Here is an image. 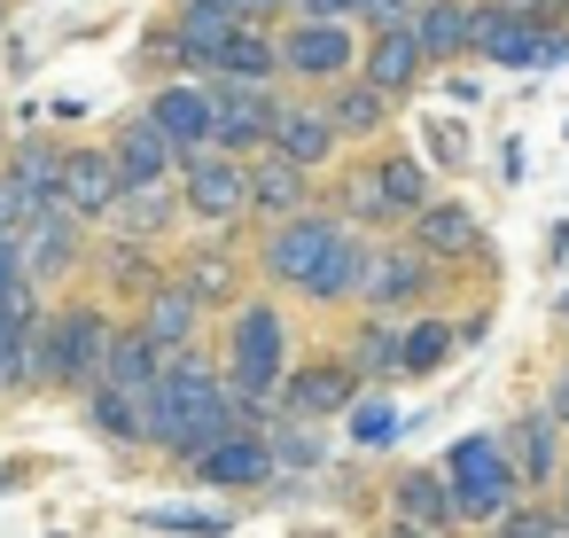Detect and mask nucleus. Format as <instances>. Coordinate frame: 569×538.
<instances>
[{"label":"nucleus","mask_w":569,"mask_h":538,"mask_svg":"<svg viewBox=\"0 0 569 538\" xmlns=\"http://www.w3.org/2000/svg\"><path fill=\"white\" fill-rule=\"evenodd\" d=\"M87 421L110 437V445H149V421H141V398L126 390H87Z\"/></svg>","instance_id":"nucleus-30"},{"label":"nucleus","mask_w":569,"mask_h":538,"mask_svg":"<svg viewBox=\"0 0 569 538\" xmlns=\"http://www.w3.org/2000/svg\"><path fill=\"white\" fill-rule=\"evenodd\" d=\"M32 328H40V297H32V289L0 297V351H17V343H24Z\"/></svg>","instance_id":"nucleus-39"},{"label":"nucleus","mask_w":569,"mask_h":538,"mask_svg":"<svg viewBox=\"0 0 569 538\" xmlns=\"http://www.w3.org/2000/svg\"><path fill=\"white\" fill-rule=\"evenodd\" d=\"M211 110H219V133H211V149L219 157H266L273 149V118H281V94L273 87H227V79H211Z\"/></svg>","instance_id":"nucleus-5"},{"label":"nucleus","mask_w":569,"mask_h":538,"mask_svg":"<svg viewBox=\"0 0 569 538\" xmlns=\"http://www.w3.org/2000/svg\"><path fill=\"white\" fill-rule=\"evenodd\" d=\"M281 406H289L297 421H328V414H351V406H359V375H351L343 359H320V367L289 375Z\"/></svg>","instance_id":"nucleus-14"},{"label":"nucleus","mask_w":569,"mask_h":538,"mask_svg":"<svg viewBox=\"0 0 569 538\" xmlns=\"http://www.w3.org/2000/svg\"><path fill=\"white\" fill-rule=\"evenodd\" d=\"M196 476H203V484L258 491V484L273 476V445H266V429H258V437H234V445H219V452H203V460H196Z\"/></svg>","instance_id":"nucleus-27"},{"label":"nucleus","mask_w":569,"mask_h":538,"mask_svg":"<svg viewBox=\"0 0 569 538\" xmlns=\"http://www.w3.org/2000/svg\"><path fill=\"white\" fill-rule=\"evenodd\" d=\"M17 227H24V203H17V188H9V180H0V242H9Z\"/></svg>","instance_id":"nucleus-45"},{"label":"nucleus","mask_w":569,"mask_h":538,"mask_svg":"<svg viewBox=\"0 0 569 538\" xmlns=\"http://www.w3.org/2000/svg\"><path fill=\"white\" fill-rule=\"evenodd\" d=\"M336 242H343V227L328 219V211H297V219H281L273 235H266V250H258V266H266V281H281V289H312L320 281V266L336 258Z\"/></svg>","instance_id":"nucleus-4"},{"label":"nucleus","mask_w":569,"mask_h":538,"mask_svg":"<svg viewBox=\"0 0 569 538\" xmlns=\"http://www.w3.org/2000/svg\"><path fill=\"white\" fill-rule=\"evenodd\" d=\"M359 258H367V235H343V242H336V258L320 266V281H312L305 297H312V305H343V297L359 289Z\"/></svg>","instance_id":"nucleus-32"},{"label":"nucleus","mask_w":569,"mask_h":538,"mask_svg":"<svg viewBox=\"0 0 569 538\" xmlns=\"http://www.w3.org/2000/svg\"><path fill=\"white\" fill-rule=\"evenodd\" d=\"M343 235H359V227H375V219H390V203H382V188H375V172H351L343 188H336V211H328Z\"/></svg>","instance_id":"nucleus-31"},{"label":"nucleus","mask_w":569,"mask_h":538,"mask_svg":"<svg viewBox=\"0 0 569 538\" xmlns=\"http://www.w3.org/2000/svg\"><path fill=\"white\" fill-rule=\"evenodd\" d=\"M561 522H569V468H561Z\"/></svg>","instance_id":"nucleus-49"},{"label":"nucleus","mask_w":569,"mask_h":538,"mask_svg":"<svg viewBox=\"0 0 569 538\" xmlns=\"http://www.w3.org/2000/svg\"><path fill=\"white\" fill-rule=\"evenodd\" d=\"M266 445H273V468H320V460H328V429H320V421L266 429Z\"/></svg>","instance_id":"nucleus-35"},{"label":"nucleus","mask_w":569,"mask_h":538,"mask_svg":"<svg viewBox=\"0 0 569 538\" xmlns=\"http://www.w3.org/2000/svg\"><path fill=\"white\" fill-rule=\"evenodd\" d=\"M546 414H553V421H561V429H569V367H561V375H553V390H546Z\"/></svg>","instance_id":"nucleus-46"},{"label":"nucleus","mask_w":569,"mask_h":538,"mask_svg":"<svg viewBox=\"0 0 569 538\" xmlns=\"http://www.w3.org/2000/svg\"><path fill=\"white\" fill-rule=\"evenodd\" d=\"M110 343H118V320H110V305H71L63 320H48V382L102 390Z\"/></svg>","instance_id":"nucleus-3"},{"label":"nucleus","mask_w":569,"mask_h":538,"mask_svg":"<svg viewBox=\"0 0 569 538\" xmlns=\"http://www.w3.org/2000/svg\"><path fill=\"white\" fill-rule=\"evenodd\" d=\"M17 258H24V281H32V289L56 281V273H71V266H79V219H71L63 203L32 211V219L17 227Z\"/></svg>","instance_id":"nucleus-10"},{"label":"nucleus","mask_w":569,"mask_h":538,"mask_svg":"<svg viewBox=\"0 0 569 538\" xmlns=\"http://www.w3.org/2000/svg\"><path fill=\"white\" fill-rule=\"evenodd\" d=\"M375 188H382L390 219H413V211H429V203H437V180H429V165H421V157H382V165H375Z\"/></svg>","instance_id":"nucleus-28"},{"label":"nucleus","mask_w":569,"mask_h":538,"mask_svg":"<svg viewBox=\"0 0 569 538\" xmlns=\"http://www.w3.org/2000/svg\"><path fill=\"white\" fill-rule=\"evenodd\" d=\"M413 250L421 258H476L483 250V227L460 203H429V211H413Z\"/></svg>","instance_id":"nucleus-22"},{"label":"nucleus","mask_w":569,"mask_h":538,"mask_svg":"<svg viewBox=\"0 0 569 538\" xmlns=\"http://www.w3.org/2000/svg\"><path fill=\"white\" fill-rule=\"evenodd\" d=\"M499 9H507V17H522V24H553L569 0H499Z\"/></svg>","instance_id":"nucleus-43"},{"label":"nucleus","mask_w":569,"mask_h":538,"mask_svg":"<svg viewBox=\"0 0 569 538\" xmlns=\"http://www.w3.org/2000/svg\"><path fill=\"white\" fill-rule=\"evenodd\" d=\"M343 367H351V375H359V382H367V375H406V336H398V328H390V320H367V328H359V343H351V359H343Z\"/></svg>","instance_id":"nucleus-29"},{"label":"nucleus","mask_w":569,"mask_h":538,"mask_svg":"<svg viewBox=\"0 0 569 538\" xmlns=\"http://www.w3.org/2000/svg\"><path fill=\"white\" fill-rule=\"evenodd\" d=\"M468 56L507 63V71H553V63H569V32L561 24H522L499 0H483V9H468Z\"/></svg>","instance_id":"nucleus-2"},{"label":"nucleus","mask_w":569,"mask_h":538,"mask_svg":"<svg viewBox=\"0 0 569 538\" xmlns=\"http://www.w3.org/2000/svg\"><path fill=\"white\" fill-rule=\"evenodd\" d=\"M445 484H452V515H468V522H507L522 507V476L507 460V437H460L445 452Z\"/></svg>","instance_id":"nucleus-1"},{"label":"nucleus","mask_w":569,"mask_h":538,"mask_svg":"<svg viewBox=\"0 0 569 538\" xmlns=\"http://www.w3.org/2000/svg\"><path fill=\"white\" fill-rule=\"evenodd\" d=\"M421 281H429V258H421L413 242H382V250L367 242V258H359V289H351V297H359L367 312H398V305L421 297Z\"/></svg>","instance_id":"nucleus-9"},{"label":"nucleus","mask_w":569,"mask_h":538,"mask_svg":"<svg viewBox=\"0 0 569 538\" xmlns=\"http://www.w3.org/2000/svg\"><path fill=\"white\" fill-rule=\"evenodd\" d=\"M180 289H188L196 305H219V297L234 289V258H227V250H188V266H180Z\"/></svg>","instance_id":"nucleus-34"},{"label":"nucleus","mask_w":569,"mask_h":538,"mask_svg":"<svg viewBox=\"0 0 569 538\" xmlns=\"http://www.w3.org/2000/svg\"><path fill=\"white\" fill-rule=\"evenodd\" d=\"M429 149H437V165H460V157H468V141H460L452 126H429Z\"/></svg>","instance_id":"nucleus-44"},{"label":"nucleus","mask_w":569,"mask_h":538,"mask_svg":"<svg viewBox=\"0 0 569 538\" xmlns=\"http://www.w3.org/2000/svg\"><path fill=\"white\" fill-rule=\"evenodd\" d=\"M110 281H118V289H157V266H149L133 242H118V258H110Z\"/></svg>","instance_id":"nucleus-40"},{"label":"nucleus","mask_w":569,"mask_h":538,"mask_svg":"<svg viewBox=\"0 0 569 538\" xmlns=\"http://www.w3.org/2000/svg\"><path fill=\"white\" fill-rule=\"evenodd\" d=\"M273 40H281V71L305 79V87H343L351 63H359V40L343 24H289Z\"/></svg>","instance_id":"nucleus-8"},{"label":"nucleus","mask_w":569,"mask_h":538,"mask_svg":"<svg viewBox=\"0 0 569 538\" xmlns=\"http://www.w3.org/2000/svg\"><path fill=\"white\" fill-rule=\"evenodd\" d=\"M390 437H398V406H390V398H359V406H351V445L382 452Z\"/></svg>","instance_id":"nucleus-37"},{"label":"nucleus","mask_w":569,"mask_h":538,"mask_svg":"<svg viewBox=\"0 0 569 538\" xmlns=\"http://www.w3.org/2000/svg\"><path fill=\"white\" fill-rule=\"evenodd\" d=\"M561 452V421L546 414V406H530L515 429H507V460H515V476H522V491H538V484H553V460Z\"/></svg>","instance_id":"nucleus-19"},{"label":"nucleus","mask_w":569,"mask_h":538,"mask_svg":"<svg viewBox=\"0 0 569 538\" xmlns=\"http://www.w3.org/2000/svg\"><path fill=\"white\" fill-rule=\"evenodd\" d=\"M227 9H234V17L250 24V17H266V9H273V0H227Z\"/></svg>","instance_id":"nucleus-47"},{"label":"nucleus","mask_w":569,"mask_h":538,"mask_svg":"<svg viewBox=\"0 0 569 538\" xmlns=\"http://www.w3.org/2000/svg\"><path fill=\"white\" fill-rule=\"evenodd\" d=\"M0 17H9V0H0Z\"/></svg>","instance_id":"nucleus-50"},{"label":"nucleus","mask_w":569,"mask_h":538,"mask_svg":"<svg viewBox=\"0 0 569 538\" xmlns=\"http://www.w3.org/2000/svg\"><path fill=\"white\" fill-rule=\"evenodd\" d=\"M164 382V351L141 336V328H118L110 343V367H102V390H126V398H149Z\"/></svg>","instance_id":"nucleus-26"},{"label":"nucleus","mask_w":569,"mask_h":538,"mask_svg":"<svg viewBox=\"0 0 569 538\" xmlns=\"http://www.w3.org/2000/svg\"><path fill=\"white\" fill-rule=\"evenodd\" d=\"M164 141H172V157L188 165V157H203L211 149V133H219V110H211V87L203 79H164L157 94H149V110H141Z\"/></svg>","instance_id":"nucleus-6"},{"label":"nucleus","mask_w":569,"mask_h":538,"mask_svg":"<svg viewBox=\"0 0 569 538\" xmlns=\"http://www.w3.org/2000/svg\"><path fill=\"white\" fill-rule=\"evenodd\" d=\"M421 71H429V63H421V48H413V32H406V24H398V32H375V40H367V56H359V79H367L375 94H390V102H398Z\"/></svg>","instance_id":"nucleus-20"},{"label":"nucleus","mask_w":569,"mask_h":538,"mask_svg":"<svg viewBox=\"0 0 569 538\" xmlns=\"http://www.w3.org/2000/svg\"><path fill=\"white\" fill-rule=\"evenodd\" d=\"M118 196H126V180H118L110 149H63V211H71L79 227H87V219H110Z\"/></svg>","instance_id":"nucleus-11"},{"label":"nucleus","mask_w":569,"mask_h":538,"mask_svg":"<svg viewBox=\"0 0 569 538\" xmlns=\"http://www.w3.org/2000/svg\"><path fill=\"white\" fill-rule=\"evenodd\" d=\"M211 79H227V87H273V79H281V40H273L266 24H242V32L227 40V56L211 63Z\"/></svg>","instance_id":"nucleus-21"},{"label":"nucleus","mask_w":569,"mask_h":538,"mask_svg":"<svg viewBox=\"0 0 569 538\" xmlns=\"http://www.w3.org/2000/svg\"><path fill=\"white\" fill-rule=\"evenodd\" d=\"M445 351H452V328H445V320H413V328H406V375L445 367Z\"/></svg>","instance_id":"nucleus-36"},{"label":"nucleus","mask_w":569,"mask_h":538,"mask_svg":"<svg viewBox=\"0 0 569 538\" xmlns=\"http://www.w3.org/2000/svg\"><path fill=\"white\" fill-rule=\"evenodd\" d=\"M328 126H336V141H375L382 126H390V94H375L367 79H343V87H328Z\"/></svg>","instance_id":"nucleus-25"},{"label":"nucleus","mask_w":569,"mask_h":538,"mask_svg":"<svg viewBox=\"0 0 569 538\" xmlns=\"http://www.w3.org/2000/svg\"><path fill=\"white\" fill-rule=\"evenodd\" d=\"M406 32H413L421 63H460L468 56V0H421Z\"/></svg>","instance_id":"nucleus-23"},{"label":"nucleus","mask_w":569,"mask_h":538,"mask_svg":"<svg viewBox=\"0 0 569 538\" xmlns=\"http://www.w3.org/2000/svg\"><path fill=\"white\" fill-rule=\"evenodd\" d=\"M382 538H429V530H406V522H390V530H382Z\"/></svg>","instance_id":"nucleus-48"},{"label":"nucleus","mask_w":569,"mask_h":538,"mask_svg":"<svg viewBox=\"0 0 569 538\" xmlns=\"http://www.w3.org/2000/svg\"><path fill=\"white\" fill-rule=\"evenodd\" d=\"M196 312H203V305H196V297H188L180 281H157L133 328H141V336H149V343H157L164 359H180V351H196Z\"/></svg>","instance_id":"nucleus-18"},{"label":"nucleus","mask_w":569,"mask_h":538,"mask_svg":"<svg viewBox=\"0 0 569 538\" xmlns=\"http://www.w3.org/2000/svg\"><path fill=\"white\" fill-rule=\"evenodd\" d=\"M250 211H258V219H273V227H281V219H297V211H312V172H297V165H289V157H273V149H266V157H250Z\"/></svg>","instance_id":"nucleus-17"},{"label":"nucleus","mask_w":569,"mask_h":538,"mask_svg":"<svg viewBox=\"0 0 569 538\" xmlns=\"http://www.w3.org/2000/svg\"><path fill=\"white\" fill-rule=\"evenodd\" d=\"M234 32H242V17L227 9V0H188V9L172 17V40H180V48H188L203 71L227 56V40H234Z\"/></svg>","instance_id":"nucleus-24"},{"label":"nucleus","mask_w":569,"mask_h":538,"mask_svg":"<svg viewBox=\"0 0 569 538\" xmlns=\"http://www.w3.org/2000/svg\"><path fill=\"white\" fill-rule=\"evenodd\" d=\"M390 522H406V530H429V538H445L460 515H452V484L437 476V468H406L398 484H390Z\"/></svg>","instance_id":"nucleus-15"},{"label":"nucleus","mask_w":569,"mask_h":538,"mask_svg":"<svg viewBox=\"0 0 569 538\" xmlns=\"http://www.w3.org/2000/svg\"><path fill=\"white\" fill-rule=\"evenodd\" d=\"M172 203H180V188H133V196H118V235H157L164 219H172Z\"/></svg>","instance_id":"nucleus-33"},{"label":"nucleus","mask_w":569,"mask_h":538,"mask_svg":"<svg viewBox=\"0 0 569 538\" xmlns=\"http://www.w3.org/2000/svg\"><path fill=\"white\" fill-rule=\"evenodd\" d=\"M110 165H118L126 196H133V188H172V180H180V157H172V141H164L149 118L118 126V141H110Z\"/></svg>","instance_id":"nucleus-12"},{"label":"nucleus","mask_w":569,"mask_h":538,"mask_svg":"<svg viewBox=\"0 0 569 538\" xmlns=\"http://www.w3.org/2000/svg\"><path fill=\"white\" fill-rule=\"evenodd\" d=\"M0 180L17 188L24 219H32V211H48V203H63V141H48V133L17 141V149H9V172H0Z\"/></svg>","instance_id":"nucleus-13"},{"label":"nucleus","mask_w":569,"mask_h":538,"mask_svg":"<svg viewBox=\"0 0 569 538\" xmlns=\"http://www.w3.org/2000/svg\"><path fill=\"white\" fill-rule=\"evenodd\" d=\"M561 530H569L561 507H530V499H522L507 522H491V538H561Z\"/></svg>","instance_id":"nucleus-38"},{"label":"nucleus","mask_w":569,"mask_h":538,"mask_svg":"<svg viewBox=\"0 0 569 538\" xmlns=\"http://www.w3.org/2000/svg\"><path fill=\"white\" fill-rule=\"evenodd\" d=\"M141 63H149V71H172V63H188V71H196V56H188V48H180V40H172V24H164V32H149V40H141Z\"/></svg>","instance_id":"nucleus-41"},{"label":"nucleus","mask_w":569,"mask_h":538,"mask_svg":"<svg viewBox=\"0 0 569 538\" xmlns=\"http://www.w3.org/2000/svg\"><path fill=\"white\" fill-rule=\"evenodd\" d=\"M149 522H164V530H203V538H219V530H227L219 515H188V507H157Z\"/></svg>","instance_id":"nucleus-42"},{"label":"nucleus","mask_w":569,"mask_h":538,"mask_svg":"<svg viewBox=\"0 0 569 538\" xmlns=\"http://www.w3.org/2000/svg\"><path fill=\"white\" fill-rule=\"evenodd\" d=\"M273 157H289L297 172H320V165L336 157L328 110H320V102H281V118H273Z\"/></svg>","instance_id":"nucleus-16"},{"label":"nucleus","mask_w":569,"mask_h":538,"mask_svg":"<svg viewBox=\"0 0 569 538\" xmlns=\"http://www.w3.org/2000/svg\"><path fill=\"white\" fill-rule=\"evenodd\" d=\"M180 203H188L196 219H211V227L242 219V211H250V165H242V157H219V149L188 157V165H180Z\"/></svg>","instance_id":"nucleus-7"}]
</instances>
